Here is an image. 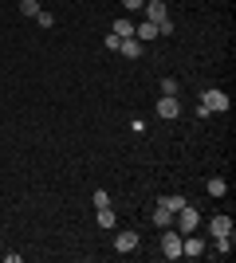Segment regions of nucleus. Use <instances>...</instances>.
Instances as JSON below:
<instances>
[{"mask_svg": "<svg viewBox=\"0 0 236 263\" xmlns=\"http://www.w3.org/2000/svg\"><path fill=\"white\" fill-rule=\"evenodd\" d=\"M102 44H106V51H118V44H122V40H118L114 32H106V40H102Z\"/></svg>", "mask_w": 236, "mask_h": 263, "instance_id": "4be33fe9", "label": "nucleus"}, {"mask_svg": "<svg viewBox=\"0 0 236 263\" xmlns=\"http://www.w3.org/2000/svg\"><path fill=\"white\" fill-rule=\"evenodd\" d=\"M154 224H157V228H173V212H169L166 204H157V212H154Z\"/></svg>", "mask_w": 236, "mask_h": 263, "instance_id": "ddd939ff", "label": "nucleus"}, {"mask_svg": "<svg viewBox=\"0 0 236 263\" xmlns=\"http://www.w3.org/2000/svg\"><path fill=\"white\" fill-rule=\"evenodd\" d=\"M35 20H40V28H56V16H51V12H44V8L35 12Z\"/></svg>", "mask_w": 236, "mask_h": 263, "instance_id": "a211bd4d", "label": "nucleus"}, {"mask_svg": "<svg viewBox=\"0 0 236 263\" xmlns=\"http://www.w3.org/2000/svg\"><path fill=\"white\" fill-rule=\"evenodd\" d=\"M142 12H146V20L157 24V28L169 20V12H166V4H161V0H146V8H142Z\"/></svg>", "mask_w": 236, "mask_h": 263, "instance_id": "39448f33", "label": "nucleus"}, {"mask_svg": "<svg viewBox=\"0 0 236 263\" xmlns=\"http://www.w3.org/2000/svg\"><path fill=\"white\" fill-rule=\"evenodd\" d=\"M177 90H181V83H177L173 75H169V79H161V95H177Z\"/></svg>", "mask_w": 236, "mask_h": 263, "instance_id": "dca6fc26", "label": "nucleus"}, {"mask_svg": "<svg viewBox=\"0 0 236 263\" xmlns=\"http://www.w3.org/2000/svg\"><path fill=\"white\" fill-rule=\"evenodd\" d=\"M201 102H205L209 110H228V95H225V90H216V87L201 90Z\"/></svg>", "mask_w": 236, "mask_h": 263, "instance_id": "20e7f679", "label": "nucleus"}, {"mask_svg": "<svg viewBox=\"0 0 236 263\" xmlns=\"http://www.w3.org/2000/svg\"><path fill=\"white\" fill-rule=\"evenodd\" d=\"M111 32L118 35V40H130V35H134V20H126V16H122V20H114Z\"/></svg>", "mask_w": 236, "mask_h": 263, "instance_id": "9d476101", "label": "nucleus"}, {"mask_svg": "<svg viewBox=\"0 0 236 263\" xmlns=\"http://www.w3.org/2000/svg\"><path fill=\"white\" fill-rule=\"evenodd\" d=\"M90 200H95V209H106V204H111V193H106V189H99Z\"/></svg>", "mask_w": 236, "mask_h": 263, "instance_id": "6ab92c4d", "label": "nucleus"}, {"mask_svg": "<svg viewBox=\"0 0 236 263\" xmlns=\"http://www.w3.org/2000/svg\"><path fill=\"white\" fill-rule=\"evenodd\" d=\"M20 12L35 20V12H40V0H20Z\"/></svg>", "mask_w": 236, "mask_h": 263, "instance_id": "f3484780", "label": "nucleus"}, {"mask_svg": "<svg viewBox=\"0 0 236 263\" xmlns=\"http://www.w3.org/2000/svg\"><path fill=\"white\" fill-rule=\"evenodd\" d=\"M216 252H221V255L232 252V236H216Z\"/></svg>", "mask_w": 236, "mask_h": 263, "instance_id": "aec40b11", "label": "nucleus"}, {"mask_svg": "<svg viewBox=\"0 0 236 263\" xmlns=\"http://www.w3.org/2000/svg\"><path fill=\"white\" fill-rule=\"evenodd\" d=\"M114 252H138V232H118L114 236Z\"/></svg>", "mask_w": 236, "mask_h": 263, "instance_id": "0eeeda50", "label": "nucleus"}, {"mask_svg": "<svg viewBox=\"0 0 236 263\" xmlns=\"http://www.w3.org/2000/svg\"><path fill=\"white\" fill-rule=\"evenodd\" d=\"M161 252H166V259L181 255V232L177 228H161Z\"/></svg>", "mask_w": 236, "mask_h": 263, "instance_id": "f257e3e1", "label": "nucleus"}, {"mask_svg": "<svg viewBox=\"0 0 236 263\" xmlns=\"http://www.w3.org/2000/svg\"><path fill=\"white\" fill-rule=\"evenodd\" d=\"M114 224H118V216H114L111 204H106V209H99V228H102V232H111Z\"/></svg>", "mask_w": 236, "mask_h": 263, "instance_id": "f8f14e48", "label": "nucleus"}, {"mask_svg": "<svg viewBox=\"0 0 236 263\" xmlns=\"http://www.w3.org/2000/svg\"><path fill=\"white\" fill-rule=\"evenodd\" d=\"M181 255H193V259H197V255H205V240L201 236H181Z\"/></svg>", "mask_w": 236, "mask_h": 263, "instance_id": "423d86ee", "label": "nucleus"}, {"mask_svg": "<svg viewBox=\"0 0 236 263\" xmlns=\"http://www.w3.org/2000/svg\"><path fill=\"white\" fill-rule=\"evenodd\" d=\"M197 220H201V216H197V209H193V204H185V209L173 216V224H177L181 236H189V232H197Z\"/></svg>", "mask_w": 236, "mask_h": 263, "instance_id": "f03ea898", "label": "nucleus"}, {"mask_svg": "<svg viewBox=\"0 0 236 263\" xmlns=\"http://www.w3.org/2000/svg\"><path fill=\"white\" fill-rule=\"evenodd\" d=\"M134 40H138V44H150V40H157V24L142 20V24L134 28Z\"/></svg>", "mask_w": 236, "mask_h": 263, "instance_id": "1a4fd4ad", "label": "nucleus"}, {"mask_svg": "<svg viewBox=\"0 0 236 263\" xmlns=\"http://www.w3.org/2000/svg\"><path fill=\"white\" fill-rule=\"evenodd\" d=\"M205 189H209V197H216V200H221V197H225V193H228V185H225V181H221V177H213V181H209V185H205Z\"/></svg>", "mask_w": 236, "mask_h": 263, "instance_id": "2eb2a0df", "label": "nucleus"}, {"mask_svg": "<svg viewBox=\"0 0 236 263\" xmlns=\"http://www.w3.org/2000/svg\"><path fill=\"white\" fill-rule=\"evenodd\" d=\"M118 51H122L126 59H138V55H142V44H138L134 35H130V40H122V44H118Z\"/></svg>", "mask_w": 236, "mask_h": 263, "instance_id": "9b49d317", "label": "nucleus"}, {"mask_svg": "<svg viewBox=\"0 0 236 263\" xmlns=\"http://www.w3.org/2000/svg\"><path fill=\"white\" fill-rule=\"evenodd\" d=\"M209 236H213V240L216 236H232V220L228 216H213L209 220Z\"/></svg>", "mask_w": 236, "mask_h": 263, "instance_id": "6e6552de", "label": "nucleus"}, {"mask_svg": "<svg viewBox=\"0 0 236 263\" xmlns=\"http://www.w3.org/2000/svg\"><path fill=\"white\" fill-rule=\"evenodd\" d=\"M161 204H166V209H169V212H173V216H177V212H181V209H185V204H189V200L181 197V193H173V197H161Z\"/></svg>", "mask_w": 236, "mask_h": 263, "instance_id": "4468645a", "label": "nucleus"}, {"mask_svg": "<svg viewBox=\"0 0 236 263\" xmlns=\"http://www.w3.org/2000/svg\"><path fill=\"white\" fill-rule=\"evenodd\" d=\"M157 114H161L166 122H173V118H177V114H181L177 95H161V99H157Z\"/></svg>", "mask_w": 236, "mask_h": 263, "instance_id": "7ed1b4c3", "label": "nucleus"}, {"mask_svg": "<svg viewBox=\"0 0 236 263\" xmlns=\"http://www.w3.org/2000/svg\"><path fill=\"white\" fill-rule=\"evenodd\" d=\"M122 8L126 12H142V8H146V0H122Z\"/></svg>", "mask_w": 236, "mask_h": 263, "instance_id": "412c9836", "label": "nucleus"}]
</instances>
